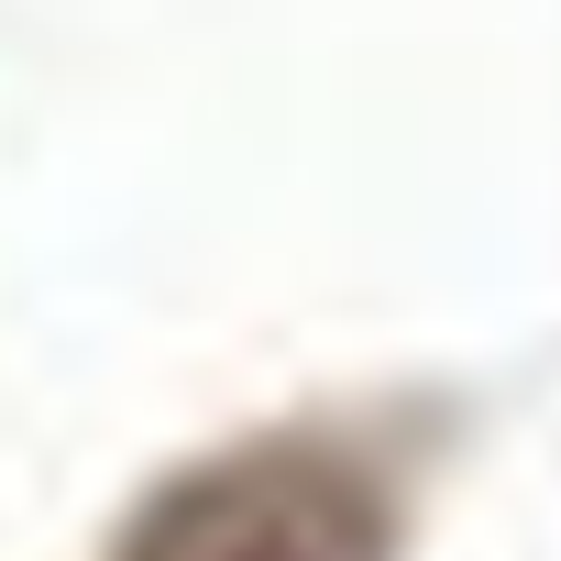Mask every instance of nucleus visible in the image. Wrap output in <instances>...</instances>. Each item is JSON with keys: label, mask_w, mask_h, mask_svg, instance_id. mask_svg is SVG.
<instances>
[{"label": "nucleus", "mask_w": 561, "mask_h": 561, "mask_svg": "<svg viewBox=\"0 0 561 561\" xmlns=\"http://www.w3.org/2000/svg\"><path fill=\"white\" fill-rule=\"evenodd\" d=\"M111 561H397V495L353 440L242 430L176 462Z\"/></svg>", "instance_id": "obj_1"}]
</instances>
